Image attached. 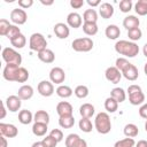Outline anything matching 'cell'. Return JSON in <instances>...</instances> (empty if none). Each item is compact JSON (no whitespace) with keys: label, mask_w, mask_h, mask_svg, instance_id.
Masks as SVG:
<instances>
[{"label":"cell","mask_w":147,"mask_h":147,"mask_svg":"<svg viewBox=\"0 0 147 147\" xmlns=\"http://www.w3.org/2000/svg\"><path fill=\"white\" fill-rule=\"evenodd\" d=\"M6 103H3L2 102V106H1V115H0V118L2 119V118H5V116H6Z\"/></svg>","instance_id":"obj_52"},{"label":"cell","mask_w":147,"mask_h":147,"mask_svg":"<svg viewBox=\"0 0 147 147\" xmlns=\"http://www.w3.org/2000/svg\"><path fill=\"white\" fill-rule=\"evenodd\" d=\"M86 2H87L88 6H91L92 8H93V7H98V6L101 5V3H100V0H87Z\"/></svg>","instance_id":"obj_51"},{"label":"cell","mask_w":147,"mask_h":147,"mask_svg":"<svg viewBox=\"0 0 147 147\" xmlns=\"http://www.w3.org/2000/svg\"><path fill=\"white\" fill-rule=\"evenodd\" d=\"M40 2L44 5V6H52L53 3H54V1L53 0H49V1H45V0H40Z\"/></svg>","instance_id":"obj_55"},{"label":"cell","mask_w":147,"mask_h":147,"mask_svg":"<svg viewBox=\"0 0 147 147\" xmlns=\"http://www.w3.org/2000/svg\"><path fill=\"white\" fill-rule=\"evenodd\" d=\"M10 25H11V24L9 23V21H7L6 18H1V20H0V34L6 37V34H7V32H8Z\"/></svg>","instance_id":"obj_43"},{"label":"cell","mask_w":147,"mask_h":147,"mask_svg":"<svg viewBox=\"0 0 147 147\" xmlns=\"http://www.w3.org/2000/svg\"><path fill=\"white\" fill-rule=\"evenodd\" d=\"M18 121H20L21 124L28 125V124H30L33 121V115H32V113L30 110L23 109V110H21L18 113Z\"/></svg>","instance_id":"obj_25"},{"label":"cell","mask_w":147,"mask_h":147,"mask_svg":"<svg viewBox=\"0 0 147 147\" xmlns=\"http://www.w3.org/2000/svg\"><path fill=\"white\" fill-rule=\"evenodd\" d=\"M28 79H29V71H28L25 68L20 67V68H18V71H17V74H16V79H15V82H17V83H25Z\"/></svg>","instance_id":"obj_37"},{"label":"cell","mask_w":147,"mask_h":147,"mask_svg":"<svg viewBox=\"0 0 147 147\" xmlns=\"http://www.w3.org/2000/svg\"><path fill=\"white\" fill-rule=\"evenodd\" d=\"M65 147H87V142L76 133H70L65 138Z\"/></svg>","instance_id":"obj_8"},{"label":"cell","mask_w":147,"mask_h":147,"mask_svg":"<svg viewBox=\"0 0 147 147\" xmlns=\"http://www.w3.org/2000/svg\"><path fill=\"white\" fill-rule=\"evenodd\" d=\"M119 9L122 13H129L132 9V1L131 0H122L119 1Z\"/></svg>","instance_id":"obj_44"},{"label":"cell","mask_w":147,"mask_h":147,"mask_svg":"<svg viewBox=\"0 0 147 147\" xmlns=\"http://www.w3.org/2000/svg\"><path fill=\"white\" fill-rule=\"evenodd\" d=\"M145 130H146V132H147V119H146V123H145Z\"/></svg>","instance_id":"obj_59"},{"label":"cell","mask_w":147,"mask_h":147,"mask_svg":"<svg viewBox=\"0 0 147 147\" xmlns=\"http://www.w3.org/2000/svg\"><path fill=\"white\" fill-rule=\"evenodd\" d=\"M0 133L6 138H14L18 134V130L14 124L0 123Z\"/></svg>","instance_id":"obj_13"},{"label":"cell","mask_w":147,"mask_h":147,"mask_svg":"<svg viewBox=\"0 0 147 147\" xmlns=\"http://www.w3.org/2000/svg\"><path fill=\"white\" fill-rule=\"evenodd\" d=\"M18 34H21L20 28H18L17 25H10V26H9V30H8L7 34H6V37H7L9 40H11V39H14L15 37H17Z\"/></svg>","instance_id":"obj_42"},{"label":"cell","mask_w":147,"mask_h":147,"mask_svg":"<svg viewBox=\"0 0 147 147\" xmlns=\"http://www.w3.org/2000/svg\"><path fill=\"white\" fill-rule=\"evenodd\" d=\"M139 115H140V117L147 119V103H144V105L139 108Z\"/></svg>","instance_id":"obj_50"},{"label":"cell","mask_w":147,"mask_h":147,"mask_svg":"<svg viewBox=\"0 0 147 147\" xmlns=\"http://www.w3.org/2000/svg\"><path fill=\"white\" fill-rule=\"evenodd\" d=\"M41 141H42V144H44L45 147H56V145H57V141L53 137H51L49 134L46 136Z\"/></svg>","instance_id":"obj_45"},{"label":"cell","mask_w":147,"mask_h":147,"mask_svg":"<svg viewBox=\"0 0 147 147\" xmlns=\"http://www.w3.org/2000/svg\"><path fill=\"white\" fill-rule=\"evenodd\" d=\"M83 20H84V22L96 23V21H98V13L93 8L86 9L84 11V14H83Z\"/></svg>","instance_id":"obj_29"},{"label":"cell","mask_w":147,"mask_h":147,"mask_svg":"<svg viewBox=\"0 0 147 147\" xmlns=\"http://www.w3.org/2000/svg\"><path fill=\"white\" fill-rule=\"evenodd\" d=\"M78 125H79V129L83 132H86V133L91 132L92 129H93V125H92V122L90 121V118H83L82 117V119H79Z\"/></svg>","instance_id":"obj_38"},{"label":"cell","mask_w":147,"mask_h":147,"mask_svg":"<svg viewBox=\"0 0 147 147\" xmlns=\"http://www.w3.org/2000/svg\"><path fill=\"white\" fill-rule=\"evenodd\" d=\"M99 14L102 18L108 20L114 15V7L109 2H103L99 6Z\"/></svg>","instance_id":"obj_19"},{"label":"cell","mask_w":147,"mask_h":147,"mask_svg":"<svg viewBox=\"0 0 147 147\" xmlns=\"http://www.w3.org/2000/svg\"><path fill=\"white\" fill-rule=\"evenodd\" d=\"M1 55L6 64H15L20 67V64L22 63V55L11 47H5Z\"/></svg>","instance_id":"obj_4"},{"label":"cell","mask_w":147,"mask_h":147,"mask_svg":"<svg viewBox=\"0 0 147 147\" xmlns=\"http://www.w3.org/2000/svg\"><path fill=\"white\" fill-rule=\"evenodd\" d=\"M83 31L87 36H94V34L98 33V25H96V23L84 22V24H83Z\"/></svg>","instance_id":"obj_34"},{"label":"cell","mask_w":147,"mask_h":147,"mask_svg":"<svg viewBox=\"0 0 147 147\" xmlns=\"http://www.w3.org/2000/svg\"><path fill=\"white\" fill-rule=\"evenodd\" d=\"M59 125L62 129H70L75 125V118L74 116H62L59 117Z\"/></svg>","instance_id":"obj_30"},{"label":"cell","mask_w":147,"mask_h":147,"mask_svg":"<svg viewBox=\"0 0 147 147\" xmlns=\"http://www.w3.org/2000/svg\"><path fill=\"white\" fill-rule=\"evenodd\" d=\"M139 24H140V21L134 15H129V16H126L123 20V26L127 31L129 30H132V29H136V28H139Z\"/></svg>","instance_id":"obj_20"},{"label":"cell","mask_w":147,"mask_h":147,"mask_svg":"<svg viewBox=\"0 0 147 147\" xmlns=\"http://www.w3.org/2000/svg\"><path fill=\"white\" fill-rule=\"evenodd\" d=\"M127 37H129V39L131 41L134 42V41L139 40L142 37V32H141V30L139 28H136V29H132V30H129L127 31Z\"/></svg>","instance_id":"obj_41"},{"label":"cell","mask_w":147,"mask_h":147,"mask_svg":"<svg viewBox=\"0 0 147 147\" xmlns=\"http://www.w3.org/2000/svg\"><path fill=\"white\" fill-rule=\"evenodd\" d=\"M121 72H122V76L124 78H126L127 80H131V82L136 80L138 78V76H139V72H138L137 67L134 64H132V63H129Z\"/></svg>","instance_id":"obj_14"},{"label":"cell","mask_w":147,"mask_h":147,"mask_svg":"<svg viewBox=\"0 0 147 147\" xmlns=\"http://www.w3.org/2000/svg\"><path fill=\"white\" fill-rule=\"evenodd\" d=\"M72 90L71 87L67 86V85H60L57 88H56V94L60 96V98H63V99H67V98H70L72 95Z\"/></svg>","instance_id":"obj_32"},{"label":"cell","mask_w":147,"mask_h":147,"mask_svg":"<svg viewBox=\"0 0 147 147\" xmlns=\"http://www.w3.org/2000/svg\"><path fill=\"white\" fill-rule=\"evenodd\" d=\"M134 10L140 16L147 15V0H138L134 5Z\"/></svg>","instance_id":"obj_33"},{"label":"cell","mask_w":147,"mask_h":147,"mask_svg":"<svg viewBox=\"0 0 147 147\" xmlns=\"http://www.w3.org/2000/svg\"><path fill=\"white\" fill-rule=\"evenodd\" d=\"M0 141H1V146L0 147H7V139H6V137L1 136L0 137Z\"/></svg>","instance_id":"obj_54"},{"label":"cell","mask_w":147,"mask_h":147,"mask_svg":"<svg viewBox=\"0 0 147 147\" xmlns=\"http://www.w3.org/2000/svg\"><path fill=\"white\" fill-rule=\"evenodd\" d=\"M26 20H28V15H26V13H25L24 9H22V8H15V9L11 10V13H10V21L14 24L22 25V24H24L26 22Z\"/></svg>","instance_id":"obj_7"},{"label":"cell","mask_w":147,"mask_h":147,"mask_svg":"<svg viewBox=\"0 0 147 147\" xmlns=\"http://www.w3.org/2000/svg\"><path fill=\"white\" fill-rule=\"evenodd\" d=\"M72 111H74L72 106L68 101H61L56 106V113H57V115L60 117H62V116H71Z\"/></svg>","instance_id":"obj_16"},{"label":"cell","mask_w":147,"mask_h":147,"mask_svg":"<svg viewBox=\"0 0 147 147\" xmlns=\"http://www.w3.org/2000/svg\"><path fill=\"white\" fill-rule=\"evenodd\" d=\"M29 46H30L31 51H34V52L39 53V52L47 48V41H46L45 37L41 33L36 32V33H32L31 37H30Z\"/></svg>","instance_id":"obj_5"},{"label":"cell","mask_w":147,"mask_h":147,"mask_svg":"<svg viewBox=\"0 0 147 147\" xmlns=\"http://www.w3.org/2000/svg\"><path fill=\"white\" fill-rule=\"evenodd\" d=\"M105 34H106V37H107L108 39L115 40V39H117V38L121 36V30H119V28H118L117 25L110 24V25H108V26L106 28Z\"/></svg>","instance_id":"obj_23"},{"label":"cell","mask_w":147,"mask_h":147,"mask_svg":"<svg viewBox=\"0 0 147 147\" xmlns=\"http://www.w3.org/2000/svg\"><path fill=\"white\" fill-rule=\"evenodd\" d=\"M105 76H106V79L108 82H110L111 84H117V83H119V80L122 78V72L114 65V67H108L106 69Z\"/></svg>","instance_id":"obj_10"},{"label":"cell","mask_w":147,"mask_h":147,"mask_svg":"<svg viewBox=\"0 0 147 147\" xmlns=\"http://www.w3.org/2000/svg\"><path fill=\"white\" fill-rule=\"evenodd\" d=\"M74 93L78 99H84V98H86L88 95V87L85 86V85H78L75 88Z\"/></svg>","instance_id":"obj_40"},{"label":"cell","mask_w":147,"mask_h":147,"mask_svg":"<svg viewBox=\"0 0 147 147\" xmlns=\"http://www.w3.org/2000/svg\"><path fill=\"white\" fill-rule=\"evenodd\" d=\"M136 146V141L133 138H124L121 140H117L114 145V147H134Z\"/></svg>","instance_id":"obj_39"},{"label":"cell","mask_w":147,"mask_h":147,"mask_svg":"<svg viewBox=\"0 0 147 147\" xmlns=\"http://www.w3.org/2000/svg\"><path fill=\"white\" fill-rule=\"evenodd\" d=\"M142 53H144V55L147 57V42L144 45V47H142Z\"/></svg>","instance_id":"obj_57"},{"label":"cell","mask_w":147,"mask_h":147,"mask_svg":"<svg viewBox=\"0 0 147 147\" xmlns=\"http://www.w3.org/2000/svg\"><path fill=\"white\" fill-rule=\"evenodd\" d=\"M5 103H6V107H7V109L9 111L16 113V111L20 110V108L22 106V100H21V98L18 95H9L6 99Z\"/></svg>","instance_id":"obj_12"},{"label":"cell","mask_w":147,"mask_h":147,"mask_svg":"<svg viewBox=\"0 0 147 147\" xmlns=\"http://www.w3.org/2000/svg\"><path fill=\"white\" fill-rule=\"evenodd\" d=\"M118 108V102L113 99L111 96L107 98L106 101H105V109L108 111V113H115Z\"/></svg>","instance_id":"obj_35"},{"label":"cell","mask_w":147,"mask_h":147,"mask_svg":"<svg viewBox=\"0 0 147 147\" xmlns=\"http://www.w3.org/2000/svg\"><path fill=\"white\" fill-rule=\"evenodd\" d=\"M37 56H38V59H39L41 62H44V63H52V62H54V60H55V54H54V52H53L52 49H48V48H46V49L39 52Z\"/></svg>","instance_id":"obj_21"},{"label":"cell","mask_w":147,"mask_h":147,"mask_svg":"<svg viewBox=\"0 0 147 147\" xmlns=\"http://www.w3.org/2000/svg\"><path fill=\"white\" fill-rule=\"evenodd\" d=\"M49 79L52 83H55V84H62L65 79V72L62 68L60 67H54L51 69L49 71Z\"/></svg>","instance_id":"obj_9"},{"label":"cell","mask_w":147,"mask_h":147,"mask_svg":"<svg viewBox=\"0 0 147 147\" xmlns=\"http://www.w3.org/2000/svg\"><path fill=\"white\" fill-rule=\"evenodd\" d=\"M33 121L36 123L48 124L49 123V114L46 110H37L36 114L33 115Z\"/></svg>","instance_id":"obj_26"},{"label":"cell","mask_w":147,"mask_h":147,"mask_svg":"<svg viewBox=\"0 0 147 147\" xmlns=\"http://www.w3.org/2000/svg\"><path fill=\"white\" fill-rule=\"evenodd\" d=\"M37 90H38L40 95L47 98V96H51L54 93V85H53V83L51 80H41L38 84Z\"/></svg>","instance_id":"obj_11"},{"label":"cell","mask_w":147,"mask_h":147,"mask_svg":"<svg viewBox=\"0 0 147 147\" xmlns=\"http://www.w3.org/2000/svg\"><path fill=\"white\" fill-rule=\"evenodd\" d=\"M115 51L126 57H134L139 53V46L129 40H118L115 44Z\"/></svg>","instance_id":"obj_1"},{"label":"cell","mask_w":147,"mask_h":147,"mask_svg":"<svg viewBox=\"0 0 147 147\" xmlns=\"http://www.w3.org/2000/svg\"><path fill=\"white\" fill-rule=\"evenodd\" d=\"M48 127H47V124H44V123H36L32 125V133L37 137H42L46 134Z\"/></svg>","instance_id":"obj_28"},{"label":"cell","mask_w":147,"mask_h":147,"mask_svg":"<svg viewBox=\"0 0 147 147\" xmlns=\"http://www.w3.org/2000/svg\"><path fill=\"white\" fill-rule=\"evenodd\" d=\"M136 147H147V141L146 140H139L136 144Z\"/></svg>","instance_id":"obj_53"},{"label":"cell","mask_w":147,"mask_h":147,"mask_svg":"<svg viewBox=\"0 0 147 147\" xmlns=\"http://www.w3.org/2000/svg\"><path fill=\"white\" fill-rule=\"evenodd\" d=\"M49 136L53 137L57 142L62 141V139H63V132H62L60 129H53V130L49 132Z\"/></svg>","instance_id":"obj_47"},{"label":"cell","mask_w":147,"mask_h":147,"mask_svg":"<svg viewBox=\"0 0 147 147\" xmlns=\"http://www.w3.org/2000/svg\"><path fill=\"white\" fill-rule=\"evenodd\" d=\"M17 95L21 98V100H29L33 96V87L31 85H23L18 88Z\"/></svg>","instance_id":"obj_22"},{"label":"cell","mask_w":147,"mask_h":147,"mask_svg":"<svg viewBox=\"0 0 147 147\" xmlns=\"http://www.w3.org/2000/svg\"><path fill=\"white\" fill-rule=\"evenodd\" d=\"M67 23L70 28H74V29H78L82 26V23H83V20H82V16L78 14V13H70L68 14L67 16Z\"/></svg>","instance_id":"obj_18"},{"label":"cell","mask_w":147,"mask_h":147,"mask_svg":"<svg viewBox=\"0 0 147 147\" xmlns=\"http://www.w3.org/2000/svg\"><path fill=\"white\" fill-rule=\"evenodd\" d=\"M10 44L15 48H23L25 46V44H26V38H25V36L23 33H21L17 37H15L14 39H11L10 40Z\"/></svg>","instance_id":"obj_36"},{"label":"cell","mask_w":147,"mask_h":147,"mask_svg":"<svg viewBox=\"0 0 147 147\" xmlns=\"http://www.w3.org/2000/svg\"><path fill=\"white\" fill-rule=\"evenodd\" d=\"M70 6L74 9H79L84 6V0H70Z\"/></svg>","instance_id":"obj_49"},{"label":"cell","mask_w":147,"mask_h":147,"mask_svg":"<svg viewBox=\"0 0 147 147\" xmlns=\"http://www.w3.org/2000/svg\"><path fill=\"white\" fill-rule=\"evenodd\" d=\"M18 68L20 67L15 65V64H6V67L3 68V72H2L3 78L6 80H8V82H15Z\"/></svg>","instance_id":"obj_15"},{"label":"cell","mask_w":147,"mask_h":147,"mask_svg":"<svg viewBox=\"0 0 147 147\" xmlns=\"http://www.w3.org/2000/svg\"><path fill=\"white\" fill-rule=\"evenodd\" d=\"M110 96L113 99H115L118 103L125 101V98H126V94H125V91L122 88V87H115L111 90L110 92Z\"/></svg>","instance_id":"obj_27"},{"label":"cell","mask_w":147,"mask_h":147,"mask_svg":"<svg viewBox=\"0 0 147 147\" xmlns=\"http://www.w3.org/2000/svg\"><path fill=\"white\" fill-rule=\"evenodd\" d=\"M144 71H145V74H146V76H147V62L145 63V67H144Z\"/></svg>","instance_id":"obj_58"},{"label":"cell","mask_w":147,"mask_h":147,"mask_svg":"<svg viewBox=\"0 0 147 147\" xmlns=\"http://www.w3.org/2000/svg\"><path fill=\"white\" fill-rule=\"evenodd\" d=\"M93 40L90 37L77 38L71 42V47L76 52H90L93 48Z\"/></svg>","instance_id":"obj_6"},{"label":"cell","mask_w":147,"mask_h":147,"mask_svg":"<svg viewBox=\"0 0 147 147\" xmlns=\"http://www.w3.org/2000/svg\"><path fill=\"white\" fill-rule=\"evenodd\" d=\"M94 127L101 134L109 133L110 130H111V122H110L109 115L105 111L99 113L95 116V119H94Z\"/></svg>","instance_id":"obj_2"},{"label":"cell","mask_w":147,"mask_h":147,"mask_svg":"<svg viewBox=\"0 0 147 147\" xmlns=\"http://www.w3.org/2000/svg\"><path fill=\"white\" fill-rule=\"evenodd\" d=\"M127 94H129V101L133 106H138L144 103L145 101V94L139 85L132 84L127 87Z\"/></svg>","instance_id":"obj_3"},{"label":"cell","mask_w":147,"mask_h":147,"mask_svg":"<svg viewBox=\"0 0 147 147\" xmlns=\"http://www.w3.org/2000/svg\"><path fill=\"white\" fill-rule=\"evenodd\" d=\"M31 147H45V146H44L42 141H36V142H33V144H32V146H31Z\"/></svg>","instance_id":"obj_56"},{"label":"cell","mask_w":147,"mask_h":147,"mask_svg":"<svg viewBox=\"0 0 147 147\" xmlns=\"http://www.w3.org/2000/svg\"><path fill=\"white\" fill-rule=\"evenodd\" d=\"M32 5H33V0H18V6L22 9L30 8Z\"/></svg>","instance_id":"obj_48"},{"label":"cell","mask_w":147,"mask_h":147,"mask_svg":"<svg viewBox=\"0 0 147 147\" xmlns=\"http://www.w3.org/2000/svg\"><path fill=\"white\" fill-rule=\"evenodd\" d=\"M124 134L127 137V138H134L138 136L139 133V130H138V126L133 123H129L124 126V130H123Z\"/></svg>","instance_id":"obj_31"},{"label":"cell","mask_w":147,"mask_h":147,"mask_svg":"<svg viewBox=\"0 0 147 147\" xmlns=\"http://www.w3.org/2000/svg\"><path fill=\"white\" fill-rule=\"evenodd\" d=\"M54 33L59 39H65L69 37L70 30H69V26L67 24L60 22V23H56L54 25Z\"/></svg>","instance_id":"obj_17"},{"label":"cell","mask_w":147,"mask_h":147,"mask_svg":"<svg viewBox=\"0 0 147 147\" xmlns=\"http://www.w3.org/2000/svg\"><path fill=\"white\" fill-rule=\"evenodd\" d=\"M130 62L125 59V57H118V59H116V62H115V67L119 70V71H122L127 64H129Z\"/></svg>","instance_id":"obj_46"},{"label":"cell","mask_w":147,"mask_h":147,"mask_svg":"<svg viewBox=\"0 0 147 147\" xmlns=\"http://www.w3.org/2000/svg\"><path fill=\"white\" fill-rule=\"evenodd\" d=\"M94 106L91 103H83L79 107V114L83 118H91L94 115Z\"/></svg>","instance_id":"obj_24"}]
</instances>
